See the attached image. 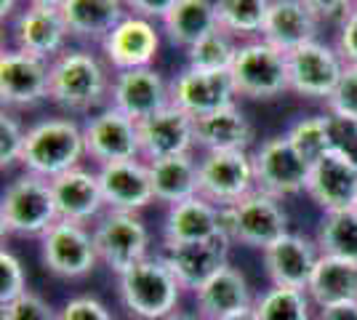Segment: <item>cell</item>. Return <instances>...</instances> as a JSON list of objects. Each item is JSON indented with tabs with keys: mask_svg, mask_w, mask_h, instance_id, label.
<instances>
[{
	"mask_svg": "<svg viewBox=\"0 0 357 320\" xmlns=\"http://www.w3.org/2000/svg\"><path fill=\"white\" fill-rule=\"evenodd\" d=\"M112 75L102 56L86 48H67L51 61L48 102L70 115H91V109L109 102Z\"/></svg>",
	"mask_w": 357,
	"mask_h": 320,
	"instance_id": "obj_1",
	"label": "cell"
},
{
	"mask_svg": "<svg viewBox=\"0 0 357 320\" xmlns=\"http://www.w3.org/2000/svg\"><path fill=\"white\" fill-rule=\"evenodd\" d=\"M86 155L83 125L73 118H45L27 128L22 166L35 176L56 179L80 166Z\"/></svg>",
	"mask_w": 357,
	"mask_h": 320,
	"instance_id": "obj_2",
	"label": "cell"
},
{
	"mask_svg": "<svg viewBox=\"0 0 357 320\" xmlns=\"http://www.w3.org/2000/svg\"><path fill=\"white\" fill-rule=\"evenodd\" d=\"M118 294L136 320H168L181 299V283L163 257H147L118 275Z\"/></svg>",
	"mask_w": 357,
	"mask_h": 320,
	"instance_id": "obj_3",
	"label": "cell"
},
{
	"mask_svg": "<svg viewBox=\"0 0 357 320\" xmlns=\"http://www.w3.org/2000/svg\"><path fill=\"white\" fill-rule=\"evenodd\" d=\"M56 222H59V211H56L51 179L24 171L6 187L0 200V227L6 235L43 238Z\"/></svg>",
	"mask_w": 357,
	"mask_h": 320,
	"instance_id": "obj_4",
	"label": "cell"
},
{
	"mask_svg": "<svg viewBox=\"0 0 357 320\" xmlns=\"http://www.w3.org/2000/svg\"><path fill=\"white\" fill-rule=\"evenodd\" d=\"M232 83L235 93L253 102H269L288 93V54L269 46L267 40L253 38L240 40L232 61Z\"/></svg>",
	"mask_w": 357,
	"mask_h": 320,
	"instance_id": "obj_5",
	"label": "cell"
},
{
	"mask_svg": "<svg viewBox=\"0 0 357 320\" xmlns=\"http://www.w3.org/2000/svg\"><path fill=\"white\" fill-rule=\"evenodd\" d=\"M222 224L224 235L232 243L259 248V251H264L278 238H283L285 232H291L283 203L259 190L235 206L222 208Z\"/></svg>",
	"mask_w": 357,
	"mask_h": 320,
	"instance_id": "obj_6",
	"label": "cell"
},
{
	"mask_svg": "<svg viewBox=\"0 0 357 320\" xmlns=\"http://www.w3.org/2000/svg\"><path fill=\"white\" fill-rule=\"evenodd\" d=\"M344 70L347 61L342 59L339 48L317 38L288 54V89L304 99L328 102V96L336 91Z\"/></svg>",
	"mask_w": 357,
	"mask_h": 320,
	"instance_id": "obj_7",
	"label": "cell"
},
{
	"mask_svg": "<svg viewBox=\"0 0 357 320\" xmlns=\"http://www.w3.org/2000/svg\"><path fill=\"white\" fill-rule=\"evenodd\" d=\"M197 174H200V195L219 208H229L256 192L253 155L248 150L203 153V158L197 160Z\"/></svg>",
	"mask_w": 357,
	"mask_h": 320,
	"instance_id": "obj_8",
	"label": "cell"
},
{
	"mask_svg": "<svg viewBox=\"0 0 357 320\" xmlns=\"http://www.w3.org/2000/svg\"><path fill=\"white\" fill-rule=\"evenodd\" d=\"M91 235L99 261L115 275L126 273L136 261L149 257V229L139 213L107 211L105 216H99Z\"/></svg>",
	"mask_w": 357,
	"mask_h": 320,
	"instance_id": "obj_9",
	"label": "cell"
},
{
	"mask_svg": "<svg viewBox=\"0 0 357 320\" xmlns=\"http://www.w3.org/2000/svg\"><path fill=\"white\" fill-rule=\"evenodd\" d=\"M251 155L259 192H267L272 198L283 200L307 190L310 163L291 147L285 134L264 139Z\"/></svg>",
	"mask_w": 357,
	"mask_h": 320,
	"instance_id": "obj_10",
	"label": "cell"
},
{
	"mask_svg": "<svg viewBox=\"0 0 357 320\" xmlns=\"http://www.w3.org/2000/svg\"><path fill=\"white\" fill-rule=\"evenodd\" d=\"M83 139H86V155L96 166L142 158L139 123L109 105L89 115V121L83 123Z\"/></svg>",
	"mask_w": 357,
	"mask_h": 320,
	"instance_id": "obj_11",
	"label": "cell"
},
{
	"mask_svg": "<svg viewBox=\"0 0 357 320\" xmlns=\"http://www.w3.org/2000/svg\"><path fill=\"white\" fill-rule=\"evenodd\" d=\"M160 43H163V30L158 27V22L126 14V19L107 35L99 48H102V59L112 73H126V70L152 67V61L158 59Z\"/></svg>",
	"mask_w": 357,
	"mask_h": 320,
	"instance_id": "obj_12",
	"label": "cell"
},
{
	"mask_svg": "<svg viewBox=\"0 0 357 320\" xmlns=\"http://www.w3.org/2000/svg\"><path fill=\"white\" fill-rule=\"evenodd\" d=\"M40 259L51 275L75 280V277L89 275L96 267L99 254L93 245V235L86 229V224L59 219L40 238Z\"/></svg>",
	"mask_w": 357,
	"mask_h": 320,
	"instance_id": "obj_13",
	"label": "cell"
},
{
	"mask_svg": "<svg viewBox=\"0 0 357 320\" xmlns=\"http://www.w3.org/2000/svg\"><path fill=\"white\" fill-rule=\"evenodd\" d=\"M51 61L8 46L0 54V102L3 109H24L48 99Z\"/></svg>",
	"mask_w": 357,
	"mask_h": 320,
	"instance_id": "obj_14",
	"label": "cell"
},
{
	"mask_svg": "<svg viewBox=\"0 0 357 320\" xmlns=\"http://www.w3.org/2000/svg\"><path fill=\"white\" fill-rule=\"evenodd\" d=\"M109 107L120 109L131 121L142 123L171 107V83L155 67H139L112 75Z\"/></svg>",
	"mask_w": 357,
	"mask_h": 320,
	"instance_id": "obj_15",
	"label": "cell"
},
{
	"mask_svg": "<svg viewBox=\"0 0 357 320\" xmlns=\"http://www.w3.org/2000/svg\"><path fill=\"white\" fill-rule=\"evenodd\" d=\"M8 32H11V46L45 61H54L59 54H64L73 38L61 16V8H38V6H24L8 22Z\"/></svg>",
	"mask_w": 357,
	"mask_h": 320,
	"instance_id": "obj_16",
	"label": "cell"
},
{
	"mask_svg": "<svg viewBox=\"0 0 357 320\" xmlns=\"http://www.w3.org/2000/svg\"><path fill=\"white\" fill-rule=\"evenodd\" d=\"M139 147H142V160L147 163L176 155H192L197 147L195 118L174 105L165 107L139 123Z\"/></svg>",
	"mask_w": 357,
	"mask_h": 320,
	"instance_id": "obj_17",
	"label": "cell"
},
{
	"mask_svg": "<svg viewBox=\"0 0 357 320\" xmlns=\"http://www.w3.org/2000/svg\"><path fill=\"white\" fill-rule=\"evenodd\" d=\"M320 245L317 241H310L296 232H285L272 245L261 251L264 270L272 286H285V289H304L310 286L314 267L320 261Z\"/></svg>",
	"mask_w": 357,
	"mask_h": 320,
	"instance_id": "obj_18",
	"label": "cell"
},
{
	"mask_svg": "<svg viewBox=\"0 0 357 320\" xmlns=\"http://www.w3.org/2000/svg\"><path fill=\"white\" fill-rule=\"evenodd\" d=\"M238 93L229 73H206L184 67L171 80V105L184 109L192 118H203L213 109H222L227 105H235Z\"/></svg>",
	"mask_w": 357,
	"mask_h": 320,
	"instance_id": "obj_19",
	"label": "cell"
},
{
	"mask_svg": "<svg viewBox=\"0 0 357 320\" xmlns=\"http://www.w3.org/2000/svg\"><path fill=\"white\" fill-rule=\"evenodd\" d=\"M105 206L109 211L139 213L155 203L147 160H118L96 166Z\"/></svg>",
	"mask_w": 357,
	"mask_h": 320,
	"instance_id": "obj_20",
	"label": "cell"
},
{
	"mask_svg": "<svg viewBox=\"0 0 357 320\" xmlns=\"http://www.w3.org/2000/svg\"><path fill=\"white\" fill-rule=\"evenodd\" d=\"M323 213L355 211L357 206V168L339 155H326L310 166V179L304 190Z\"/></svg>",
	"mask_w": 357,
	"mask_h": 320,
	"instance_id": "obj_21",
	"label": "cell"
},
{
	"mask_svg": "<svg viewBox=\"0 0 357 320\" xmlns=\"http://www.w3.org/2000/svg\"><path fill=\"white\" fill-rule=\"evenodd\" d=\"M229 238L219 235L211 241H200V243H178V245H165L163 257L165 264L171 267V273L176 275V280L181 283V289L197 291L211 275H216L222 270L229 254Z\"/></svg>",
	"mask_w": 357,
	"mask_h": 320,
	"instance_id": "obj_22",
	"label": "cell"
},
{
	"mask_svg": "<svg viewBox=\"0 0 357 320\" xmlns=\"http://www.w3.org/2000/svg\"><path fill=\"white\" fill-rule=\"evenodd\" d=\"M51 190H54L59 219H64V222L89 224L91 219H99L102 208H107L99 174L83 166L51 179Z\"/></svg>",
	"mask_w": 357,
	"mask_h": 320,
	"instance_id": "obj_23",
	"label": "cell"
},
{
	"mask_svg": "<svg viewBox=\"0 0 357 320\" xmlns=\"http://www.w3.org/2000/svg\"><path fill=\"white\" fill-rule=\"evenodd\" d=\"M224 235L222 224V208L213 206L203 195L184 200L171 206L165 213L163 224V243L178 245V243H200Z\"/></svg>",
	"mask_w": 357,
	"mask_h": 320,
	"instance_id": "obj_24",
	"label": "cell"
},
{
	"mask_svg": "<svg viewBox=\"0 0 357 320\" xmlns=\"http://www.w3.org/2000/svg\"><path fill=\"white\" fill-rule=\"evenodd\" d=\"M317 27L320 19L304 6V0H272L264 19L261 40L280 48L283 54H291L304 43L317 40Z\"/></svg>",
	"mask_w": 357,
	"mask_h": 320,
	"instance_id": "obj_25",
	"label": "cell"
},
{
	"mask_svg": "<svg viewBox=\"0 0 357 320\" xmlns=\"http://www.w3.org/2000/svg\"><path fill=\"white\" fill-rule=\"evenodd\" d=\"M195 305H197V315L203 320L229 318L235 312L253 307L251 286L240 270H235L232 264H224L219 273L211 275L208 280L195 291Z\"/></svg>",
	"mask_w": 357,
	"mask_h": 320,
	"instance_id": "obj_26",
	"label": "cell"
},
{
	"mask_svg": "<svg viewBox=\"0 0 357 320\" xmlns=\"http://www.w3.org/2000/svg\"><path fill=\"white\" fill-rule=\"evenodd\" d=\"M195 137L203 153L248 150L253 144V125L238 105H227L203 118H195Z\"/></svg>",
	"mask_w": 357,
	"mask_h": 320,
	"instance_id": "obj_27",
	"label": "cell"
},
{
	"mask_svg": "<svg viewBox=\"0 0 357 320\" xmlns=\"http://www.w3.org/2000/svg\"><path fill=\"white\" fill-rule=\"evenodd\" d=\"M128 8L123 0H67L61 16L70 27V35L83 43H99L126 19Z\"/></svg>",
	"mask_w": 357,
	"mask_h": 320,
	"instance_id": "obj_28",
	"label": "cell"
},
{
	"mask_svg": "<svg viewBox=\"0 0 357 320\" xmlns=\"http://www.w3.org/2000/svg\"><path fill=\"white\" fill-rule=\"evenodd\" d=\"M307 294L312 305L320 310L336 305H357V264L323 254L310 277Z\"/></svg>",
	"mask_w": 357,
	"mask_h": 320,
	"instance_id": "obj_29",
	"label": "cell"
},
{
	"mask_svg": "<svg viewBox=\"0 0 357 320\" xmlns=\"http://www.w3.org/2000/svg\"><path fill=\"white\" fill-rule=\"evenodd\" d=\"M147 166L155 203H165L171 208L176 203L200 195V174H197V160L192 155L163 158V160H155Z\"/></svg>",
	"mask_w": 357,
	"mask_h": 320,
	"instance_id": "obj_30",
	"label": "cell"
},
{
	"mask_svg": "<svg viewBox=\"0 0 357 320\" xmlns=\"http://www.w3.org/2000/svg\"><path fill=\"white\" fill-rule=\"evenodd\" d=\"M160 30L168 43L176 48H192L197 40L219 30V16L213 0H178L171 14L160 22Z\"/></svg>",
	"mask_w": 357,
	"mask_h": 320,
	"instance_id": "obj_31",
	"label": "cell"
},
{
	"mask_svg": "<svg viewBox=\"0 0 357 320\" xmlns=\"http://www.w3.org/2000/svg\"><path fill=\"white\" fill-rule=\"evenodd\" d=\"M269 3L272 0H213L219 27L232 32L238 40L261 38Z\"/></svg>",
	"mask_w": 357,
	"mask_h": 320,
	"instance_id": "obj_32",
	"label": "cell"
},
{
	"mask_svg": "<svg viewBox=\"0 0 357 320\" xmlns=\"http://www.w3.org/2000/svg\"><path fill=\"white\" fill-rule=\"evenodd\" d=\"M314 241L320 245V254L357 264V211L326 213Z\"/></svg>",
	"mask_w": 357,
	"mask_h": 320,
	"instance_id": "obj_33",
	"label": "cell"
},
{
	"mask_svg": "<svg viewBox=\"0 0 357 320\" xmlns=\"http://www.w3.org/2000/svg\"><path fill=\"white\" fill-rule=\"evenodd\" d=\"M256 320H312V299L304 289L272 286L253 302Z\"/></svg>",
	"mask_w": 357,
	"mask_h": 320,
	"instance_id": "obj_34",
	"label": "cell"
},
{
	"mask_svg": "<svg viewBox=\"0 0 357 320\" xmlns=\"http://www.w3.org/2000/svg\"><path fill=\"white\" fill-rule=\"evenodd\" d=\"M240 40L227 30H213L203 40H197L192 48H187V67L206 70V73H229L238 54Z\"/></svg>",
	"mask_w": 357,
	"mask_h": 320,
	"instance_id": "obj_35",
	"label": "cell"
},
{
	"mask_svg": "<svg viewBox=\"0 0 357 320\" xmlns=\"http://www.w3.org/2000/svg\"><path fill=\"white\" fill-rule=\"evenodd\" d=\"M285 139L310 166L331 155V139H328V115H307L291 123Z\"/></svg>",
	"mask_w": 357,
	"mask_h": 320,
	"instance_id": "obj_36",
	"label": "cell"
},
{
	"mask_svg": "<svg viewBox=\"0 0 357 320\" xmlns=\"http://www.w3.org/2000/svg\"><path fill=\"white\" fill-rule=\"evenodd\" d=\"M24 139H27V128L22 118L14 109H3L0 115V168H11L14 163H22V153H24Z\"/></svg>",
	"mask_w": 357,
	"mask_h": 320,
	"instance_id": "obj_37",
	"label": "cell"
},
{
	"mask_svg": "<svg viewBox=\"0 0 357 320\" xmlns=\"http://www.w3.org/2000/svg\"><path fill=\"white\" fill-rule=\"evenodd\" d=\"M328 115V139H331V153L339 155L349 166L357 168V121L342 118V115Z\"/></svg>",
	"mask_w": 357,
	"mask_h": 320,
	"instance_id": "obj_38",
	"label": "cell"
},
{
	"mask_svg": "<svg viewBox=\"0 0 357 320\" xmlns=\"http://www.w3.org/2000/svg\"><path fill=\"white\" fill-rule=\"evenodd\" d=\"M27 273L22 259L11 251H0V307L19 299L22 294H27Z\"/></svg>",
	"mask_w": 357,
	"mask_h": 320,
	"instance_id": "obj_39",
	"label": "cell"
},
{
	"mask_svg": "<svg viewBox=\"0 0 357 320\" xmlns=\"http://www.w3.org/2000/svg\"><path fill=\"white\" fill-rule=\"evenodd\" d=\"M326 112L357 121V64H347L336 91L328 96Z\"/></svg>",
	"mask_w": 357,
	"mask_h": 320,
	"instance_id": "obj_40",
	"label": "cell"
},
{
	"mask_svg": "<svg viewBox=\"0 0 357 320\" xmlns=\"http://www.w3.org/2000/svg\"><path fill=\"white\" fill-rule=\"evenodd\" d=\"M0 310H3L0 320H59V312H54V307L32 291L22 294L19 299L3 305Z\"/></svg>",
	"mask_w": 357,
	"mask_h": 320,
	"instance_id": "obj_41",
	"label": "cell"
},
{
	"mask_svg": "<svg viewBox=\"0 0 357 320\" xmlns=\"http://www.w3.org/2000/svg\"><path fill=\"white\" fill-rule=\"evenodd\" d=\"M59 320H115L99 299L93 296H75L59 310Z\"/></svg>",
	"mask_w": 357,
	"mask_h": 320,
	"instance_id": "obj_42",
	"label": "cell"
},
{
	"mask_svg": "<svg viewBox=\"0 0 357 320\" xmlns=\"http://www.w3.org/2000/svg\"><path fill=\"white\" fill-rule=\"evenodd\" d=\"M333 46L339 48L347 64H357V3L339 19V32H336Z\"/></svg>",
	"mask_w": 357,
	"mask_h": 320,
	"instance_id": "obj_43",
	"label": "cell"
},
{
	"mask_svg": "<svg viewBox=\"0 0 357 320\" xmlns=\"http://www.w3.org/2000/svg\"><path fill=\"white\" fill-rule=\"evenodd\" d=\"M123 3H126L128 14L144 16V19H152V22H163L178 0H123Z\"/></svg>",
	"mask_w": 357,
	"mask_h": 320,
	"instance_id": "obj_44",
	"label": "cell"
},
{
	"mask_svg": "<svg viewBox=\"0 0 357 320\" xmlns=\"http://www.w3.org/2000/svg\"><path fill=\"white\" fill-rule=\"evenodd\" d=\"M355 3L357 0H304V6H307L320 22H326V19H342Z\"/></svg>",
	"mask_w": 357,
	"mask_h": 320,
	"instance_id": "obj_45",
	"label": "cell"
},
{
	"mask_svg": "<svg viewBox=\"0 0 357 320\" xmlns=\"http://www.w3.org/2000/svg\"><path fill=\"white\" fill-rule=\"evenodd\" d=\"M317 320H357V305H336L323 307Z\"/></svg>",
	"mask_w": 357,
	"mask_h": 320,
	"instance_id": "obj_46",
	"label": "cell"
},
{
	"mask_svg": "<svg viewBox=\"0 0 357 320\" xmlns=\"http://www.w3.org/2000/svg\"><path fill=\"white\" fill-rule=\"evenodd\" d=\"M22 3H24V0H0V19H3V22H6V19L11 22V19L24 8Z\"/></svg>",
	"mask_w": 357,
	"mask_h": 320,
	"instance_id": "obj_47",
	"label": "cell"
},
{
	"mask_svg": "<svg viewBox=\"0 0 357 320\" xmlns=\"http://www.w3.org/2000/svg\"><path fill=\"white\" fill-rule=\"evenodd\" d=\"M67 0H24V6H38V8H61Z\"/></svg>",
	"mask_w": 357,
	"mask_h": 320,
	"instance_id": "obj_48",
	"label": "cell"
},
{
	"mask_svg": "<svg viewBox=\"0 0 357 320\" xmlns=\"http://www.w3.org/2000/svg\"><path fill=\"white\" fill-rule=\"evenodd\" d=\"M222 320H256V315H253V307H251V310H243V312H235V315L222 318Z\"/></svg>",
	"mask_w": 357,
	"mask_h": 320,
	"instance_id": "obj_49",
	"label": "cell"
},
{
	"mask_svg": "<svg viewBox=\"0 0 357 320\" xmlns=\"http://www.w3.org/2000/svg\"><path fill=\"white\" fill-rule=\"evenodd\" d=\"M178 320H203V318H178Z\"/></svg>",
	"mask_w": 357,
	"mask_h": 320,
	"instance_id": "obj_50",
	"label": "cell"
},
{
	"mask_svg": "<svg viewBox=\"0 0 357 320\" xmlns=\"http://www.w3.org/2000/svg\"><path fill=\"white\" fill-rule=\"evenodd\" d=\"M355 211H357V206H355Z\"/></svg>",
	"mask_w": 357,
	"mask_h": 320,
	"instance_id": "obj_51",
	"label": "cell"
}]
</instances>
